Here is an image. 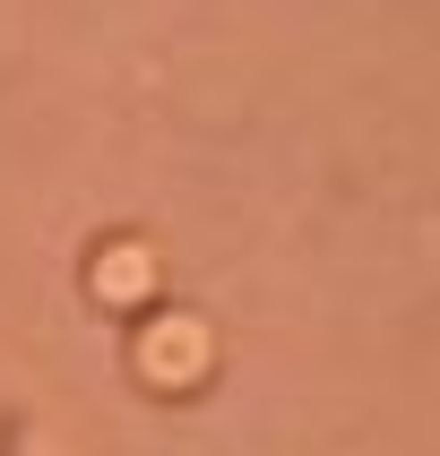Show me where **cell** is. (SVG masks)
<instances>
[{"instance_id":"cell-1","label":"cell","mask_w":440,"mask_h":456,"mask_svg":"<svg viewBox=\"0 0 440 456\" xmlns=\"http://www.w3.org/2000/svg\"><path fill=\"white\" fill-rule=\"evenodd\" d=\"M199 370H207V336L190 328V319L147 336V379H155V387H190Z\"/></svg>"}]
</instances>
